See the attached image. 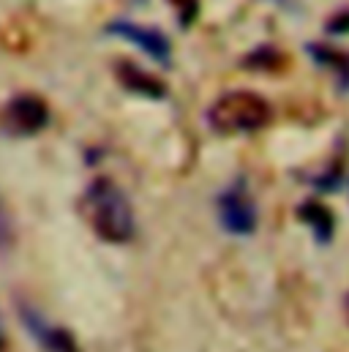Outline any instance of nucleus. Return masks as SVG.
I'll return each mask as SVG.
<instances>
[{
  "label": "nucleus",
  "mask_w": 349,
  "mask_h": 352,
  "mask_svg": "<svg viewBox=\"0 0 349 352\" xmlns=\"http://www.w3.org/2000/svg\"><path fill=\"white\" fill-rule=\"evenodd\" d=\"M82 216L104 243H128L137 235V216L126 191L112 177H95L82 197Z\"/></svg>",
  "instance_id": "nucleus-1"
},
{
  "label": "nucleus",
  "mask_w": 349,
  "mask_h": 352,
  "mask_svg": "<svg viewBox=\"0 0 349 352\" xmlns=\"http://www.w3.org/2000/svg\"><path fill=\"white\" fill-rule=\"evenodd\" d=\"M273 107L254 90H229L207 109V123L216 134H251L270 126Z\"/></svg>",
  "instance_id": "nucleus-2"
},
{
  "label": "nucleus",
  "mask_w": 349,
  "mask_h": 352,
  "mask_svg": "<svg viewBox=\"0 0 349 352\" xmlns=\"http://www.w3.org/2000/svg\"><path fill=\"white\" fill-rule=\"evenodd\" d=\"M216 210H218V224L224 227V232L238 235V238H249L257 232L260 213H257L254 197L249 194L246 177H238L218 194Z\"/></svg>",
  "instance_id": "nucleus-3"
},
{
  "label": "nucleus",
  "mask_w": 349,
  "mask_h": 352,
  "mask_svg": "<svg viewBox=\"0 0 349 352\" xmlns=\"http://www.w3.org/2000/svg\"><path fill=\"white\" fill-rule=\"evenodd\" d=\"M0 123L14 137H33L49 126V107L41 96L22 93L3 107Z\"/></svg>",
  "instance_id": "nucleus-4"
},
{
  "label": "nucleus",
  "mask_w": 349,
  "mask_h": 352,
  "mask_svg": "<svg viewBox=\"0 0 349 352\" xmlns=\"http://www.w3.org/2000/svg\"><path fill=\"white\" fill-rule=\"evenodd\" d=\"M106 33L115 36V38H123V41L134 44L150 60H156L161 66H172V44H170V38L161 30L148 28V25H137L131 19H115V22L106 25Z\"/></svg>",
  "instance_id": "nucleus-5"
},
{
  "label": "nucleus",
  "mask_w": 349,
  "mask_h": 352,
  "mask_svg": "<svg viewBox=\"0 0 349 352\" xmlns=\"http://www.w3.org/2000/svg\"><path fill=\"white\" fill-rule=\"evenodd\" d=\"M19 320H22V325H25V331L30 333V339H33L44 352H80L77 339H74L66 328L49 322L38 309L19 303Z\"/></svg>",
  "instance_id": "nucleus-6"
},
{
  "label": "nucleus",
  "mask_w": 349,
  "mask_h": 352,
  "mask_svg": "<svg viewBox=\"0 0 349 352\" xmlns=\"http://www.w3.org/2000/svg\"><path fill=\"white\" fill-rule=\"evenodd\" d=\"M115 72H117V80H120V85H123V88L131 90V93H137V96H142V98H153V101H159V98H164V96H167L164 82H159L153 74H148V72H145V69H139L137 63L123 60Z\"/></svg>",
  "instance_id": "nucleus-7"
},
{
  "label": "nucleus",
  "mask_w": 349,
  "mask_h": 352,
  "mask_svg": "<svg viewBox=\"0 0 349 352\" xmlns=\"http://www.w3.org/2000/svg\"><path fill=\"white\" fill-rule=\"evenodd\" d=\"M297 219H300L303 224L311 227V232H314V238H317L319 243H330V241H333V232H336V216H333L319 199H306V202H300V208H297Z\"/></svg>",
  "instance_id": "nucleus-8"
},
{
  "label": "nucleus",
  "mask_w": 349,
  "mask_h": 352,
  "mask_svg": "<svg viewBox=\"0 0 349 352\" xmlns=\"http://www.w3.org/2000/svg\"><path fill=\"white\" fill-rule=\"evenodd\" d=\"M306 52L314 58V63L330 69V72L339 77L341 88L349 90V52L336 50V47H328V44H308Z\"/></svg>",
  "instance_id": "nucleus-9"
},
{
  "label": "nucleus",
  "mask_w": 349,
  "mask_h": 352,
  "mask_svg": "<svg viewBox=\"0 0 349 352\" xmlns=\"http://www.w3.org/2000/svg\"><path fill=\"white\" fill-rule=\"evenodd\" d=\"M330 36H341V33H349V11H341V14H333V19L328 22V28H325Z\"/></svg>",
  "instance_id": "nucleus-10"
},
{
  "label": "nucleus",
  "mask_w": 349,
  "mask_h": 352,
  "mask_svg": "<svg viewBox=\"0 0 349 352\" xmlns=\"http://www.w3.org/2000/svg\"><path fill=\"white\" fill-rule=\"evenodd\" d=\"M11 243V221H8V213L0 202V249H5Z\"/></svg>",
  "instance_id": "nucleus-11"
},
{
  "label": "nucleus",
  "mask_w": 349,
  "mask_h": 352,
  "mask_svg": "<svg viewBox=\"0 0 349 352\" xmlns=\"http://www.w3.org/2000/svg\"><path fill=\"white\" fill-rule=\"evenodd\" d=\"M3 347H5V336H3V325H0V352H3Z\"/></svg>",
  "instance_id": "nucleus-12"
},
{
  "label": "nucleus",
  "mask_w": 349,
  "mask_h": 352,
  "mask_svg": "<svg viewBox=\"0 0 349 352\" xmlns=\"http://www.w3.org/2000/svg\"><path fill=\"white\" fill-rule=\"evenodd\" d=\"M347 320H349V298H347Z\"/></svg>",
  "instance_id": "nucleus-13"
}]
</instances>
